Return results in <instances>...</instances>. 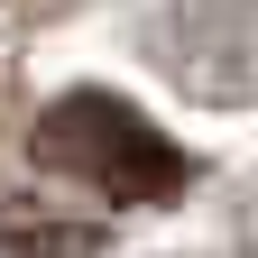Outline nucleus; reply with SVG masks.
Instances as JSON below:
<instances>
[{
	"label": "nucleus",
	"mask_w": 258,
	"mask_h": 258,
	"mask_svg": "<svg viewBox=\"0 0 258 258\" xmlns=\"http://www.w3.org/2000/svg\"><path fill=\"white\" fill-rule=\"evenodd\" d=\"M37 157H46L55 175H83L92 194H111V203H157V194L184 184V157L157 139L129 102H111V92L55 102L37 120Z\"/></svg>",
	"instance_id": "1"
}]
</instances>
